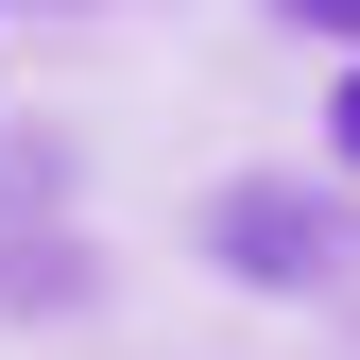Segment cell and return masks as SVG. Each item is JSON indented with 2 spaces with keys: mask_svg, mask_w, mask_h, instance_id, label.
Returning <instances> with one entry per match:
<instances>
[{
  "mask_svg": "<svg viewBox=\"0 0 360 360\" xmlns=\"http://www.w3.org/2000/svg\"><path fill=\"white\" fill-rule=\"evenodd\" d=\"M206 240L240 257V275H292V292H326V275H343V206H309V189H223V206H206Z\"/></svg>",
  "mask_w": 360,
  "mask_h": 360,
  "instance_id": "6da1fadb",
  "label": "cell"
},
{
  "mask_svg": "<svg viewBox=\"0 0 360 360\" xmlns=\"http://www.w3.org/2000/svg\"><path fill=\"white\" fill-rule=\"evenodd\" d=\"M292 18H309V34H360V0H292Z\"/></svg>",
  "mask_w": 360,
  "mask_h": 360,
  "instance_id": "3957f363",
  "label": "cell"
},
{
  "mask_svg": "<svg viewBox=\"0 0 360 360\" xmlns=\"http://www.w3.org/2000/svg\"><path fill=\"white\" fill-rule=\"evenodd\" d=\"M326 138H343V172H360V69H343V103H326Z\"/></svg>",
  "mask_w": 360,
  "mask_h": 360,
  "instance_id": "7a4b0ae2",
  "label": "cell"
}]
</instances>
